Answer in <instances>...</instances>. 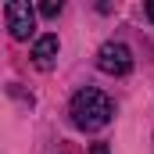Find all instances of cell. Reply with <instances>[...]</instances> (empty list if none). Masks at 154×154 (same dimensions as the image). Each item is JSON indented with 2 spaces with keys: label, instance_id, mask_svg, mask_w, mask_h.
<instances>
[{
  "label": "cell",
  "instance_id": "cell-4",
  "mask_svg": "<svg viewBox=\"0 0 154 154\" xmlns=\"http://www.w3.org/2000/svg\"><path fill=\"white\" fill-rule=\"evenodd\" d=\"M57 50H61V43L54 32H47V36H39L32 43V65H36L39 72H50L54 68V61H57Z\"/></svg>",
  "mask_w": 154,
  "mask_h": 154
},
{
  "label": "cell",
  "instance_id": "cell-2",
  "mask_svg": "<svg viewBox=\"0 0 154 154\" xmlns=\"http://www.w3.org/2000/svg\"><path fill=\"white\" fill-rule=\"evenodd\" d=\"M97 68L104 75H129L133 72V50L122 43V39H108L100 50H97Z\"/></svg>",
  "mask_w": 154,
  "mask_h": 154
},
{
  "label": "cell",
  "instance_id": "cell-5",
  "mask_svg": "<svg viewBox=\"0 0 154 154\" xmlns=\"http://www.w3.org/2000/svg\"><path fill=\"white\" fill-rule=\"evenodd\" d=\"M61 11H65L61 0H47V4H39V7H36V14H43V18H57Z\"/></svg>",
  "mask_w": 154,
  "mask_h": 154
},
{
  "label": "cell",
  "instance_id": "cell-3",
  "mask_svg": "<svg viewBox=\"0 0 154 154\" xmlns=\"http://www.w3.org/2000/svg\"><path fill=\"white\" fill-rule=\"evenodd\" d=\"M4 18H7V32L14 39H29L36 32V7L25 0H11L4 7Z\"/></svg>",
  "mask_w": 154,
  "mask_h": 154
},
{
  "label": "cell",
  "instance_id": "cell-1",
  "mask_svg": "<svg viewBox=\"0 0 154 154\" xmlns=\"http://www.w3.org/2000/svg\"><path fill=\"white\" fill-rule=\"evenodd\" d=\"M68 115H72V125L75 129L97 133V129H104L115 118V100L104 90H97V86H82L72 97V104H68Z\"/></svg>",
  "mask_w": 154,
  "mask_h": 154
},
{
  "label": "cell",
  "instance_id": "cell-7",
  "mask_svg": "<svg viewBox=\"0 0 154 154\" xmlns=\"http://www.w3.org/2000/svg\"><path fill=\"white\" fill-rule=\"evenodd\" d=\"M147 18H151V22H154V0H151V4H147Z\"/></svg>",
  "mask_w": 154,
  "mask_h": 154
},
{
  "label": "cell",
  "instance_id": "cell-6",
  "mask_svg": "<svg viewBox=\"0 0 154 154\" xmlns=\"http://www.w3.org/2000/svg\"><path fill=\"white\" fill-rule=\"evenodd\" d=\"M90 154H111V147H108V143H104V140H97V143H93V147H90Z\"/></svg>",
  "mask_w": 154,
  "mask_h": 154
}]
</instances>
